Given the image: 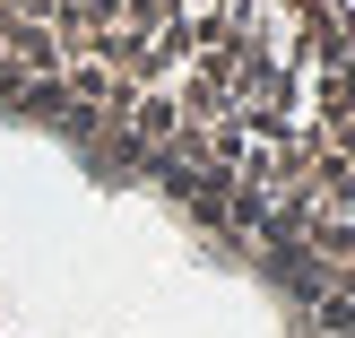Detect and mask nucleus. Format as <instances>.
<instances>
[{
    "label": "nucleus",
    "instance_id": "nucleus-1",
    "mask_svg": "<svg viewBox=\"0 0 355 338\" xmlns=\"http://www.w3.org/2000/svg\"><path fill=\"white\" fill-rule=\"evenodd\" d=\"M0 104L355 338V0H0Z\"/></svg>",
    "mask_w": 355,
    "mask_h": 338
}]
</instances>
